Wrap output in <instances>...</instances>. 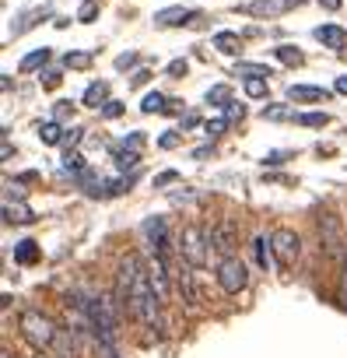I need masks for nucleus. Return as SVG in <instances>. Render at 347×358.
I'll list each match as a JSON object with an SVG mask.
<instances>
[{"label": "nucleus", "instance_id": "nucleus-9", "mask_svg": "<svg viewBox=\"0 0 347 358\" xmlns=\"http://www.w3.org/2000/svg\"><path fill=\"white\" fill-rule=\"evenodd\" d=\"M176 285H179V292H183L186 309H190V313H197V309H200V302H204V295H200V288H197V281H193V274H190L186 267L176 274Z\"/></svg>", "mask_w": 347, "mask_h": 358}, {"label": "nucleus", "instance_id": "nucleus-29", "mask_svg": "<svg viewBox=\"0 0 347 358\" xmlns=\"http://www.w3.org/2000/svg\"><path fill=\"white\" fill-rule=\"evenodd\" d=\"M246 95L249 99H263L267 95V78H246Z\"/></svg>", "mask_w": 347, "mask_h": 358}, {"label": "nucleus", "instance_id": "nucleus-32", "mask_svg": "<svg viewBox=\"0 0 347 358\" xmlns=\"http://www.w3.org/2000/svg\"><path fill=\"white\" fill-rule=\"evenodd\" d=\"M172 183H179V172H176V169H165L161 176H154V190H165V187H172Z\"/></svg>", "mask_w": 347, "mask_h": 358}, {"label": "nucleus", "instance_id": "nucleus-14", "mask_svg": "<svg viewBox=\"0 0 347 358\" xmlns=\"http://www.w3.org/2000/svg\"><path fill=\"white\" fill-rule=\"evenodd\" d=\"M81 102H84V106H91V109L105 106V102H109V85H105V81H95V85H88Z\"/></svg>", "mask_w": 347, "mask_h": 358}, {"label": "nucleus", "instance_id": "nucleus-25", "mask_svg": "<svg viewBox=\"0 0 347 358\" xmlns=\"http://www.w3.org/2000/svg\"><path fill=\"white\" fill-rule=\"evenodd\" d=\"M64 67L67 71H88L91 67V53H67L64 57Z\"/></svg>", "mask_w": 347, "mask_h": 358}, {"label": "nucleus", "instance_id": "nucleus-5", "mask_svg": "<svg viewBox=\"0 0 347 358\" xmlns=\"http://www.w3.org/2000/svg\"><path fill=\"white\" fill-rule=\"evenodd\" d=\"M218 285H221V292L239 295L249 285V267L239 257H221V264H218Z\"/></svg>", "mask_w": 347, "mask_h": 358}, {"label": "nucleus", "instance_id": "nucleus-48", "mask_svg": "<svg viewBox=\"0 0 347 358\" xmlns=\"http://www.w3.org/2000/svg\"><path fill=\"white\" fill-rule=\"evenodd\" d=\"M333 88H337L340 95H347V74H344V78H337V85H333Z\"/></svg>", "mask_w": 347, "mask_h": 358}, {"label": "nucleus", "instance_id": "nucleus-43", "mask_svg": "<svg viewBox=\"0 0 347 358\" xmlns=\"http://www.w3.org/2000/svg\"><path fill=\"white\" fill-rule=\"evenodd\" d=\"M43 85H46V88H57V85H60V74H57V71H46V74H43Z\"/></svg>", "mask_w": 347, "mask_h": 358}, {"label": "nucleus", "instance_id": "nucleus-33", "mask_svg": "<svg viewBox=\"0 0 347 358\" xmlns=\"http://www.w3.org/2000/svg\"><path fill=\"white\" fill-rule=\"evenodd\" d=\"M228 123H232L228 116H218V120H207V123H204V130H207L211 137H218V134H225V130H228Z\"/></svg>", "mask_w": 347, "mask_h": 358}, {"label": "nucleus", "instance_id": "nucleus-7", "mask_svg": "<svg viewBox=\"0 0 347 358\" xmlns=\"http://www.w3.org/2000/svg\"><path fill=\"white\" fill-rule=\"evenodd\" d=\"M207 239H211V250H218L221 257H232V250L239 246V229L232 218H225L221 225L207 229Z\"/></svg>", "mask_w": 347, "mask_h": 358}, {"label": "nucleus", "instance_id": "nucleus-41", "mask_svg": "<svg viewBox=\"0 0 347 358\" xmlns=\"http://www.w3.org/2000/svg\"><path fill=\"white\" fill-rule=\"evenodd\" d=\"M225 116L235 123V120H242V116H246V109H242L239 102H228V106H225Z\"/></svg>", "mask_w": 347, "mask_h": 358}, {"label": "nucleus", "instance_id": "nucleus-28", "mask_svg": "<svg viewBox=\"0 0 347 358\" xmlns=\"http://www.w3.org/2000/svg\"><path fill=\"white\" fill-rule=\"evenodd\" d=\"M337 302L347 309V250L340 257V285H337Z\"/></svg>", "mask_w": 347, "mask_h": 358}, {"label": "nucleus", "instance_id": "nucleus-34", "mask_svg": "<svg viewBox=\"0 0 347 358\" xmlns=\"http://www.w3.org/2000/svg\"><path fill=\"white\" fill-rule=\"evenodd\" d=\"M95 18H98V4H95V0H88V4L77 11V22H84V25H88V22H95Z\"/></svg>", "mask_w": 347, "mask_h": 358}, {"label": "nucleus", "instance_id": "nucleus-8", "mask_svg": "<svg viewBox=\"0 0 347 358\" xmlns=\"http://www.w3.org/2000/svg\"><path fill=\"white\" fill-rule=\"evenodd\" d=\"M168 257H161V253H154L151 257V264H147V278H151V288L161 295V302H168V264H165Z\"/></svg>", "mask_w": 347, "mask_h": 358}, {"label": "nucleus", "instance_id": "nucleus-49", "mask_svg": "<svg viewBox=\"0 0 347 358\" xmlns=\"http://www.w3.org/2000/svg\"><path fill=\"white\" fill-rule=\"evenodd\" d=\"M305 0H284V8H302Z\"/></svg>", "mask_w": 347, "mask_h": 358}, {"label": "nucleus", "instance_id": "nucleus-16", "mask_svg": "<svg viewBox=\"0 0 347 358\" xmlns=\"http://www.w3.org/2000/svg\"><path fill=\"white\" fill-rule=\"evenodd\" d=\"M274 57H277L284 67H302V64H305V53H302L298 46H277Z\"/></svg>", "mask_w": 347, "mask_h": 358}, {"label": "nucleus", "instance_id": "nucleus-31", "mask_svg": "<svg viewBox=\"0 0 347 358\" xmlns=\"http://www.w3.org/2000/svg\"><path fill=\"white\" fill-rule=\"evenodd\" d=\"M64 172H74V176H81V172H84V158H81L77 151H67V158H64Z\"/></svg>", "mask_w": 347, "mask_h": 358}, {"label": "nucleus", "instance_id": "nucleus-17", "mask_svg": "<svg viewBox=\"0 0 347 358\" xmlns=\"http://www.w3.org/2000/svg\"><path fill=\"white\" fill-rule=\"evenodd\" d=\"M64 134H67V130H64L57 120H46V123L39 127V141H43V144H64Z\"/></svg>", "mask_w": 347, "mask_h": 358}, {"label": "nucleus", "instance_id": "nucleus-46", "mask_svg": "<svg viewBox=\"0 0 347 358\" xmlns=\"http://www.w3.org/2000/svg\"><path fill=\"white\" fill-rule=\"evenodd\" d=\"M165 113H168V116H176V113H183V102H179V99H168Z\"/></svg>", "mask_w": 347, "mask_h": 358}, {"label": "nucleus", "instance_id": "nucleus-45", "mask_svg": "<svg viewBox=\"0 0 347 358\" xmlns=\"http://www.w3.org/2000/svg\"><path fill=\"white\" fill-rule=\"evenodd\" d=\"M319 8H323V11H340L344 0H319Z\"/></svg>", "mask_w": 347, "mask_h": 358}, {"label": "nucleus", "instance_id": "nucleus-39", "mask_svg": "<svg viewBox=\"0 0 347 358\" xmlns=\"http://www.w3.org/2000/svg\"><path fill=\"white\" fill-rule=\"evenodd\" d=\"M123 109H126V106H123V102H116V99H109V102L102 106V113H105L109 120H116V116H123Z\"/></svg>", "mask_w": 347, "mask_h": 358}, {"label": "nucleus", "instance_id": "nucleus-12", "mask_svg": "<svg viewBox=\"0 0 347 358\" xmlns=\"http://www.w3.org/2000/svg\"><path fill=\"white\" fill-rule=\"evenodd\" d=\"M316 39H319L326 50H344V46H347V29H340V25H319V29H316Z\"/></svg>", "mask_w": 347, "mask_h": 358}, {"label": "nucleus", "instance_id": "nucleus-3", "mask_svg": "<svg viewBox=\"0 0 347 358\" xmlns=\"http://www.w3.org/2000/svg\"><path fill=\"white\" fill-rule=\"evenodd\" d=\"M270 250H274L277 271L288 274V271L298 264V257H302V239H298L295 229H274V232H270Z\"/></svg>", "mask_w": 347, "mask_h": 358}, {"label": "nucleus", "instance_id": "nucleus-22", "mask_svg": "<svg viewBox=\"0 0 347 358\" xmlns=\"http://www.w3.org/2000/svg\"><path fill=\"white\" fill-rule=\"evenodd\" d=\"M242 11L253 15V18H270V15H277V4L274 0H253V4H246Z\"/></svg>", "mask_w": 347, "mask_h": 358}, {"label": "nucleus", "instance_id": "nucleus-2", "mask_svg": "<svg viewBox=\"0 0 347 358\" xmlns=\"http://www.w3.org/2000/svg\"><path fill=\"white\" fill-rule=\"evenodd\" d=\"M18 330H22V337L32 344V348H39V351H46V348H53L57 344V323L50 320V316H43L39 309H22V316H18Z\"/></svg>", "mask_w": 347, "mask_h": 358}, {"label": "nucleus", "instance_id": "nucleus-47", "mask_svg": "<svg viewBox=\"0 0 347 358\" xmlns=\"http://www.w3.org/2000/svg\"><path fill=\"white\" fill-rule=\"evenodd\" d=\"M147 81H151V71H137L133 74V85H147Z\"/></svg>", "mask_w": 347, "mask_h": 358}, {"label": "nucleus", "instance_id": "nucleus-38", "mask_svg": "<svg viewBox=\"0 0 347 358\" xmlns=\"http://www.w3.org/2000/svg\"><path fill=\"white\" fill-rule=\"evenodd\" d=\"M186 71H190L186 60H172V64H168V78H186Z\"/></svg>", "mask_w": 347, "mask_h": 358}, {"label": "nucleus", "instance_id": "nucleus-30", "mask_svg": "<svg viewBox=\"0 0 347 358\" xmlns=\"http://www.w3.org/2000/svg\"><path fill=\"white\" fill-rule=\"evenodd\" d=\"M295 120H298L302 127H326V123H330V116H326V113H298Z\"/></svg>", "mask_w": 347, "mask_h": 358}, {"label": "nucleus", "instance_id": "nucleus-27", "mask_svg": "<svg viewBox=\"0 0 347 358\" xmlns=\"http://www.w3.org/2000/svg\"><path fill=\"white\" fill-rule=\"evenodd\" d=\"M235 74H246V78H270L274 71H270L267 64H239Z\"/></svg>", "mask_w": 347, "mask_h": 358}, {"label": "nucleus", "instance_id": "nucleus-11", "mask_svg": "<svg viewBox=\"0 0 347 358\" xmlns=\"http://www.w3.org/2000/svg\"><path fill=\"white\" fill-rule=\"evenodd\" d=\"M4 222L8 225H29V222H36V211L25 204V201H4Z\"/></svg>", "mask_w": 347, "mask_h": 358}, {"label": "nucleus", "instance_id": "nucleus-37", "mask_svg": "<svg viewBox=\"0 0 347 358\" xmlns=\"http://www.w3.org/2000/svg\"><path fill=\"white\" fill-rule=\"evenodd\" d=\"M119 148H130V151H144V134H140V130H133V134H130V137H126V141H123Z\"/></svg>", "mask_w": 347, "mask_h": 358}, {"label": "nucleus", "instance_id": "nucleus-35", "mask_svg": "<svg viewBox=\"0 0 347 358\" xmlns=\"http://www.w3.org/2000/svg\"><path fill=\"white\" fill-rule=\"evenodd\" d=\"M158 144H161L165 151H172V148H179V134H176V130H165V134L158 137Z\"/></svg>", "mask_w": 347, "mask_h": 358}, {"label": "nucleus", "instance_id": "nucleus-40", "mask_svg": "<svg viewBox=\"0 0 347 358\" xmlns=\"http://www.w3.org/2000/svg\"><path fill=\"white\" fill-rule=\"evenodd\" d=\"M126 67H137V53H119L116 57V71H126Z\"/></svg>", "mask_w": 347, "mask_h": 358}, {"label": "nucleus", "instance_id": "nucleus-24", "mask_svg": "<svg viewBox=\"0 0 347 358\" xmlns=\"http://www.w3.org/2000/svg\"><path fill=\"white\" fill-rule=\"evenodd\" d=\"M46 60H50V50L43 46V50H36L22 60V71H39V67H46Z\"/></svg>", "mask_w": 347, "mask_h": 358}, {"label": "nucleus", "instance_id": "nucleus-36", "mask_svg": "<svg viewBox=\"0 0 347 358\" xmlns=\"http://www.w3.org/2000/svg\"><path fill=\"white\" fill-rule=\"evenodd\" d=\"M263 120H291V109H284V106H270V109H263Z\"/></svg>", "mask_w": 347, "mask_h": 358}, {"label": "nucleus", "instance_id": "nucleus-15", "mask_svg": "<svg viewBox=\"0 0 347 358\" xmlns=\"http://www.w3.org/2000/svg\"><path fill=\"white\" fill-rule=\"evenodd\" d=\"M39 257H43V253H39V243H32V239H25V243L15 246V260H18L22 267H32Z\"/></svg>", "mask_w": 347, "mask_h": 358}, {"label": "nucleus", "instance_id": "nucleus-19", "mask_svg": "<svg viewBox=\"0 0 347 358\" xmlns=\"http://www.w3.org/2000/svg\"><path fill=\"white\" fill-rule=\"evenodd\" d=\"M46 15H53V8H39V11L22 15V22L15 25V36H25V32H29V29H36V25H39V18H46Z\"/></svg>", "mask_w": 347, "mask_h": 358}, {"label": "nucleus", "instance_id": "nucleus-6", "mask_svg": "<svg viewBox=\"0 0 347 358\" xmlns=\"http://www.w3.org/2000/svg\"><path fill=\"white\" fill-rule=\"evenodd\" d=\"M319 236H323L326 257L340 260L344 250H347V243H344V229H340V218H337V215H323V218H319Z\"/></svg>", "mask_w": 347, "mask_h": 358}, {"label": "nucleus", "instance_id": "nucleus-23", "mask_svg": "<svg viewBox=\"0 0 347 358\" xmlns=\"http://www.w3.org/2000/svg\"><path fill=\"white\" fill-rule=\"evenodd\" d=\"M165 106H168V99H165L161 92H151V95H144V102H140V113L154 116V113H165Z\"/></svg>", "mask_w": 347, "mask_h": 358}, {"label": "nucleus", "instance_id": "nucleus-42", "mask_svg": "<svg viewBox=\"0 0 347 358\" xmlns=\"http://www.w3.org/2000/svg\"><path fill=\"white\" fill-rule=\"evenodd\" d=\"M77 141H81V130H77V127H71V130H67V134H64V148H67V151H71V148H74V144H77Z\"/></svg>", "mask_w": 347, "mask_h": 358}, {"label": "nucleus", "instance_id": "nucleus-21", "mask_svg": "<svg viewBox=\"0 0 347 358\" xmlns=\"http://www.w3.org/2000/svg\"><path fill=\"white\" fill-rule=\"evenodd\" d=\"M112 158H116V169H119V172H126V169L133 172V169H137V162H140V151H130V148H116V151H112Z\"/></svg>", "mask_w": 347, "mask_h": 358}, {"label": "nucleus", "instance_id": "nucleus-18", "mask_svg": "<svg viewBox=\"0 0 347 358\" xmlns=\"http://www.w3.org/2000/svg\"><path fill=\"white\" fill-rule=\"evenodd\" d=\"M267 246H270V239H267V236H256V239H253V257H256V264H260L263 271L277 264V260H270V253H274V250H267Z\"/></svg>", "mask_w": 347, "mask_h": 358}, {"label": "nucleus", "instance_id": "nucleus-13", "mask_svg": "<svg viewBox=\"0 0 347 358\" xmlns=\"http://www.w3.org/2000/svg\"><path fill=\"white\" fill-rule=\"evenodd\" d=\"M288 99L291 102H326L330 92L326 88H316V85H291L288 88Z\"/></svg>", "mask_w": 347, "mask_h": 358}, {"label": "nucleus", "instance_id": "nucleus-20", "mask_svg": "<svg viewBox=\"0 0 347 358\" xmlns=\"http://www.w3.org/2000/svg\"><path fill=\"white\" fill-rule=\"evenodd\" d=\"M214 50L225 53V57H235V53H239V36H235V32H218V36H214Z\"/></svg>", "mask_w": 347, "mask_h": 358}, {"label": "nucleus", "instance_id": "nucleus-4", "mask_svg": "<svg viewBox=\"0 0 347 358\" xmlns=\"http://www.w3.org/2000/svg\"><path fill=\"white\" fill-rule=\"evenodd\" d=\"M207 246H211L207 229L186 225V229L179 232V257H183L190 267H204V264H207Z\"/></svg>", "mask_w": 347, "mask_h": 358}, {"label": "nucleus", "instance_id": "nucleus-10", "mask_svg": "<svg viewBox=\"0 0 347 358\" xmlns=\"http://www.w3.org/2000/svg\"><path fill=\"white\" fill-rule=\"evenodd\" d=\"M190 18H197V11H190V8H161V11H154V25H161V29L186 25Z\"/></svg>", "mask_w": 347, "mask_h": 358}, {"label": "nucleus", "instance_id": "nucleus-1", "mask_svg": "<svg viewBox=\"0 0 347 358\" xmlns=\"http://www.w3.org/2000/svg\"><path fill=\"white\" fill-rule=\"evenodd\" d=\"M119 274L130 281V316H137L147 330H161V295L151 288V278H147V267L140 264L137 253H130L123 264H119Z\"/></svg>", "mask_w": 347, "mask_h": 358}, {"label": "nucleus", "instance_id": "nucleus-26", "mask_svg": "<svg viewBox=\"0 0 347 358\" xmlns=\"http://www.w3.org/2000/svg\"><path fill=\"white\" fill-rule=\"evenodd\" d=\"M207 102H211V106H221V109H225V106L232 102V88H228V85H214V88L207 92Z\"/></svg>", "mask_w": 347, "mask_h": 358}, {"label": "nucleus", "instance_id": "nucleus-44", "mask_svg": "<svg viewBox=\"0 0 347 358\" xmlns=\"http://www.w3.org/2000/svg\"><path fill=\"white\" fill-rule=\"evenodd\" d=\"M71 113H74V106H71V102H57V120H67Z\"/></svg>", "mask_w": 347, "mask_h": 358}]
</instances>
